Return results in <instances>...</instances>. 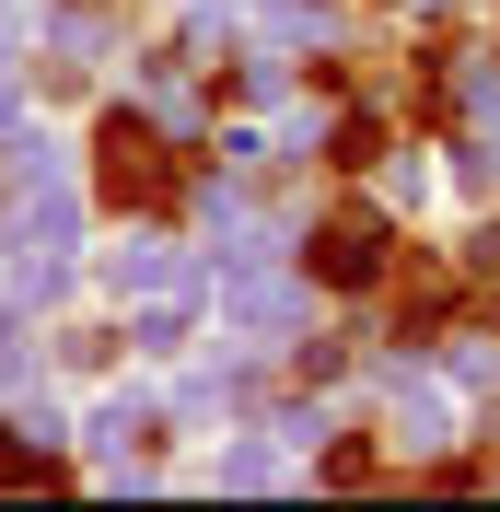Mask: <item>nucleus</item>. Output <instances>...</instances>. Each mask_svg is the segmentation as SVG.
I'll return each mask as SVG.
<instances>
[{"mask_svg": "<svg viewBox=\"0 0 500 512\" xmlns=\"http://www.w3.org/2000/svg\"><path fill=\"white\" fill-rule=\"evenodd\" d=\"M105 152H117V163H105V187H140V198H163V163H152V140H140V128H117V140H105Z\"/></svg>", "mask_w": 500, "mask_h": 512, "instance_id": "nucleus-1", "label": "nucleus"}]
</instances>
